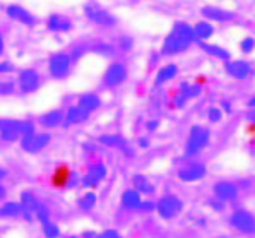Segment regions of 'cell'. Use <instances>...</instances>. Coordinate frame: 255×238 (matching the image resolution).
I'll return each instance as SVG.
<instances>
[{"mask_svg": "<svg viewBox=\"0 0 255 238\" xmlns=\"http://www.w3.org/2000/svg\"><path fill=\"white\" fill-rule=\"evenodd\" d=\"M194 40H195L194 28L185 24V22H178V24H175L173 31L166 36V40L163 41L161 52L164 55H176V53L187 50L188 45Z\"/></svg>", "mask_w": 255, "mask_h": 238, "instance_id": "1", "label": "cell"}, {"mask_svg": "<svg viewBox=\"0 0 255 238\" xmlns=\"http://www.w3.org/2000/svg\"><path fill=\"white\" fill-rule=\"evenodd\" d=\"M209 130L206 127L194 125L190 128V134H188L187 144H185V158H192V156L201 154L206 146L209 144Z\"/></svg>", "mask_w": 255, "mask_h": 238, "instance_id": "2", "label": "cell"}, {"mask_svg": "<svg viewBox=\"0 0 255 238\" xmlns=\"http://www.w3.org/2000/svg\"><path fill=\"white\" fill-rule=\"evenodd\" d=\"M183 211V202L180 197L173 196V194H166L156 202V213L159 214V218L163 220H173Z\"/></svg>", "mask_w": 255, "mask_h": 238, "instance_id": "3", "label": "cell"}, {"mask_svg": "<svg viewBox=\"0 0 255 238\" xmlns=\"http://www.w3.org/2000/svg\"><path fill=\"white\" fill-rule=\"evenodd\" d=\"M230 225L240 233H245V235L255 233V216L249 209L233 211V214L230 216Z\"/></svg>", "mask_w": 255, "mask_h": 238, "instance_id": "4", "label": "cell"}, {"mask_svg": "<svg viewBox=\"0 0 255 238\" xmlns=\"http://www.w3.org/2000/svg\"><path fill=\"white\" fill-rule=\"evenodd\" d=\"M50 140H52V135L46 134V132H41V134L34 132V134H31V135H27V137L21 139V147L26 151V153L36 154V153H40V151H43L46 146H48Z\"/></svg>", "mask_w": 255, "mask_h": 238, "instance_id": "5", "label": "cell"}, {"mask_svg": "<svg viewBox=\"0 0 255 238\" xmlns=\"http://www.w3.org/2000/svg\"><path fill=\"white\" fill-rule=\"evenodd\" d=\"M70 62H72V58H70L69 53H64V52L55 53V55L50 57V62H48L50 74H52L55 79L65 77L70 70Z\"/></svg>", "mask_w": 255, "mask_h": 238, "instance_id": "6", "label": "cell"}, {"mask_svg": "<svg viewBox=\"0 0 255 238\" xmlns=\"http://www.w3.org/2000/svg\"><path fill=\"white\" fill-rule=\"evenodd\" d=\"M213 194L214 197H218L223 202H233L238 199L240 189H238V185L235 182L221 180V182H216L213 185Z\"/></svg>", "mask_w": 255, "mask_h": 238, "instance_id": "7", "label": "cell"}, {"mask_svg": "<svg viewBox=\"0 0 255 238\" xmlns=\"http://www.w3.org/2000/svg\"><path fill=\"white\" fill-rule=\"evenodd\" d=\"M206 175H207L206 165H202V163H190V165L180 168L178 173H176V177H178V180H182L185 183H192V182L202 180Z\"/></svg>", "mask_w": 255, "mask_h": 238, "instance_id": "8", "label": "cell"}, {"mask_svg": "<svg viewBox=\"0 0 255 238\" xmlns=\"http://www.w3.org/2000/svg\"><path fill=\"white\" fill-rule=\"evenodd\" d=\"M125 79H127V69H125L124 64H119V62L110 65L103 74V84L107 88H117Z\"/></svg>", "mask_w": 255, "mask_h": 238, "instance_id": "9", "label": "cell"}, {"mask_svg": "<svg viewBox=\"0 0 255 238\" xmlns=\"http://www.w3.org/2000/svg\"><path fill=\"white\" fill-rule=\"evenodd\" d=\"M84 14L88 15V19H91L93 22L101 26H113L115 24V17L108 12V10L101 9L98 5H93V3H88L84 7Z\"/></svg>", "mask_w": 255, "mask_h": 238, "instance_id": "10", "label": "cell"}, {"mask_svg": "<svg viewBox=\"0 0 255 238\" xmlns=\"http://www.w3.org/2000/svg\"><path fill=\"white\" fill-rule=\"evenodd\" d=\"M38 88H40V76H38L36 70L24 69L19 72V89H21L24 95L34 93Z\"/></svg>", "mask_w": 255, "mask_h": 238, "instance_id": "11", "label": "cell"}, {"mask_svg": "<svg viewBox=\"0 0 255 238\" xmlns=\"http://www.w3.org/2000/svg\"><path fill=\"white\" fill-rule=\"evenodd\" d=\"M105 177H107V166H105L103 163H96V165H93L91 168L88 170V173L82 177L81 183H82V187H96L105 180Z\"/></svg>", "mask_w": 255, "mask_h": 238, "instance_id": "12", "label": "cell"}, {"mask_svg": "<svg viewBox=\"0 0 255 238\" xmlns=\"http://www.w3.org/2000/svg\"><path fill=\"white\" fill-rule=\"evenodd\" d=\"M70 180H72V171L67 165H58L50 175V183L55 189H67Z\"/></svg>", "mask_w": 255, "mask_h": 238, "instance_id": "13", "label": "cell"}, {"mask_svg": "<svg viewBox=\"0 0 255 238\" xmlns=\"http://www.w3.org/2000/svg\"><path fill=\"white\" fill-rule=\"evenodd\" d=\"M225 69L228 76L235 77V79H247L252 74V67L245 60H228L225 64Z\"/></svg>", "mask_w": 255, "mask_h": 238, "instance_id": "14", "label": "cell"}, {"mask_svg": "<svg viewBox=\"0 0 255 238\" xmlns=\"http://www.w3.org/2000/svg\"><path fill=\"white\" fill-rule=\"evenodd\" d=\"M0 137L5 142H14L21 139L19 120H0Z\"/></svg>", "mask_w": 255, "mask_h": 238, "instance_id": "15", "label": "cell"}, {"mask_svg": "<svg viewBox=\"0 0 255 238\" xmlns=\"http://www.w3.org/2000/svg\"><path fill=\"white\" fill-rule=\"evenodd\" d=\"M40 202L36 201V197H34V194L31 192V190H24V192H21V206H22V218L27 221L33 220L34 213H36V208Z\"/></svg>", "mask_w": 255, "mask_h": 238, "instance_id": "16", "label": "cell"}, {"mask_svg": "<svg viewBox=\"0 0 255 238\" xmlns=\"http://www.w3.org/2000/svg\"><path fill=\"white\" fill-rule=\"evenodd\" d=\"M89 119V112L81 108L79 105L76 107H70L67 112H65V119H64V125H77V123H82L84 120Z\"/></svg>", "mask_w": 255, "mask_h": 238, "instance_id": "17", "label": "cell"}, {"mask_svg": "<svg viewBox=\"0 0 255 238\" xmlns=\"http://www.w3.org/2000/svg\"><path fill=\"white\" fill-rule=\"evenodd\" d=\"M120 202H122V208L125 211H139V206L142 202V196L135 189H127L122 194Z\"/></svg>", "mask_w": 255, "mask_h": 238, "instance_id": "18", "label": "cell"}, {"mask_svg": "<svg viewBox=\"0 0 255 238\" xmlns=\"http://www.w3.org/2000/svg\"><path fill=\"white\" fill-rule=\"evenodd\" d=\"M5 12L10 19H14V21H17V22H22V24H26V26L34 24V17L27 12L26 9H22L21 5H9Z\"/></svg>", "mask_w": 255, "mask_h": 238, "instance_id": "19", "label": "cell"}, {"mask_svg": "<svg viewBox=\"0 0 255 238\" xmlns=\"http://www.w3.org/2000/svg\"><path fill=\"white\" fill-rule=\"evenodd\" d=\"M64 119H65V113L62 110H52V112L43 113L40 117V123L45 128H53V127L62 125V123H64Z\"/></svg>", "mask_w": 255, "mask_h": 238, "instance_id": "20", "label": "cell"}, {"mask_svg": "<svg viewBox=\"0 0 255 238\" xmlns=\"http://www.w3.org/2000/svg\"><path fill=\"white\" fill-rule=\"evenodd\" d=\"M50 31L53 33H62V31H69L70 29V19L65 17V15H60V14H53L48 17V22H46Z\"/></svg>", "mask_w": 255, "mask_h": 238, "instance_id": "21", "label": "cell"}, {"mask_svg": "<svg viewBox=\"0 0 255 238\" xmlns=\"http://www.w3.org/2000/svg\"><path fill=\"white\" fill-rule=\"evenodd\" d=\"M132 189H135L140 196H151L154 192V185L144 175H134L132 177Z\"/></svg>", "mask_w": 255, "mask_h": 238, "instance_id": "22", "label": "cell"}, {"mask_svg": "<svg viewBox=\"0 0 255 238\" xmlns=\"http://www.w3.org/2000/svg\"><path fill=\"white\" fill-rule=\"evenodd\" d=\"M101 144L103 146H108V147H119V149H122V151H125L128 156H132L134 153H132L130 149L127 147V142H125V139L124 137H120V135H101L100 139Z\"/></svg>", "mask_w": 255, "mask_h": 238, "instance_id": "23", "label": "cell"}, {"mask_svg": "<svg viewBox=\"0 0 255 238\" xmlns=\"http://www.w3.org/2000/svg\"><path fill=\"white\" fill-rule=\"evenodd\" d=\"M77 105L91 113V112L98 110V108L101 107V100H100V96L94 95V93H86V95H82L79 98V103Z\"/></svg>", "mask_w": 255, "mask_h": 238, "instance_id": "24", "label": "cell"}, {"mask_svg": "<svg viewBox=\"0 0 255 238\" xmlns=\"http://www.w3.org/2000/svg\"><path fill=\"white\" fill-rule=\"evenodd\" d=\"M199 46H201L207 55L216 57V58H219V60H225V62L230 60V52H228V50H225V48H221V46L209 45V43H199Z\"/></svg>", "mask_w": 255, "mask_h": 238, "instance_id": "25", "label": "cell"}, {"mask_svg": "<svg viewBox=\"0 0 255 238\" xmlns=\"http://www.w3.org/2000/svg\"><path fill=\"white\" fill-rule=\"evenodd\" d=\"M22 216L21 202H5L0 206V218H19Z\"/></svg>", "mask_w": 255, "mask_h": 238, "instance_id": "26", "label": "cell"}, {"mask_svg": "<svg viewBox=\"0 0 255 238\" xmlns=\"http://www.w3.org/2000/svg\"><path fill=\"white\" fill-rule=\"evenodd\" d=\"M176 74H178V67H176L175 64L164 65V67L159 69L158 76H156V84H164V83H168V81L173 79Z\"/></svg>", "mask_w": 255, "mask_h": 238, "instance_id": "27", "label": "cell"}, {"mask_svg": "<svg viewBox=\"0 0 255 238\" xmlns=\"http://www.w3.org/2000/svg\"><path fill=\"white\" fill-rule=\"evenodd\" d=\"M202 15L206 19H213V21H230L233 17L231 12H225L221 9H214V7H206L202 9Z\"/></svg>", "mask_w": 255, "mask_h": 238, "instance_id": "28", "label": "cell"}, {"mask_svg": "<svg viewBox=\"0 0 255 238\" xmlns=\"http://www.w3.org/2000/svg\"><path fill=\"white\" fill-rule=\"evenodd\" d=\"M213 33H214V28L206 21H201L194 26V34H195V38H199V40H207V38L213 36Z\"/></svg>", "mask_w": 255, "mask_h": 238, "instance_id": "29", "label": "cell"}, {"mask_svg": "<svg viewBox=\"0 0 255 238\" xmlns=\"http://www.w3.org/2000/svg\"><path fill=\"white\" fill-rule=\"evenodd\" d=\"M202 89L199 88V86L195 84H187L183 83L180 86V96H182L183 100H190V98H197L199 95H201Z\"/></svg>", "mask_w": 255, "mask_h": 238, "instance_id": "30", "label": "cell"}, {"mask_svg": "<svg viewBox=\"0 0 255 238\" xmlns=\"http://www.w3.org/2000/svg\"><path fill=\"white\" fill-rule=\"evenodd\" d=\"M94 206H96V194H93V192L84 194V196L77 201V208L82 211H91Z\"/></svg>", "mask_w": 255, "mask_h": 238, "instance_id": "31", "label": "cell"}, {"mask_svg": "<svg viewBox=\"0 0 255 238\" xmlns=\"http://www.w3.org/2000/svg\"><path fill=\"white\" fill-rule=\"evenodd\" d=\"M43 235H45V238H58L60 237V228L52 221H48V223L43 225Z\"/></svg>", "mask_w": 255, "mask_h": 238, "instance_id": "32", "label": "cell"}, {"mask_svg": "<svg viewBox=\"0 0 255 238\" xmlns=\"http://www.w3.org/2000/svg\"><path fill=\"white\" fill-rule=\"evenodd\" d=\"M34 218H36L38 221H40L41 225H45V223H48L50 221V211L46 206H43L41 202L38 204V208H36V213H34Z\"/></svg>", "mask_w": 255, "mask_h": 238, "instance_id": "33", "label": "cell"}, {"mask_svg": "<svg viewBox=\"0 0 255 238\" xmlns=\"http://www.w3.org/2000/svg\"><path fill=\"white\" fill-rule=\"evenodd\" d=\"M19 132H21V139L34 134V123L29 120H19Z\"/></svg>", "mask_w": 255, "mask_h": 238, "instance_id": "34", "label": "cell"}, {"mask_svg": "<svg viewBox=\"0 0 255 238\" xmlns=\"http://www.w3.org/2000/svg\"><path fill=\"white\" fill-rule=\"evenodd\" d=\"M207 206H209L211 209L216 211V213H223V211L226 209V202H223V201H219L218 197H211L209 201L206 202Z\"/></svg>", "mask_w": 255, "mask_h": 238, "instance_id": "35", "label": "cell"}, {"mask_svg": "<svg viewBox=\"0 0 255 238\" xmlns=\"http://www.w3.org/2000/svg\"><path fill=\"white\" fill-rule=\"evenodd\" d=\"M207 119H209L213 123L219 122V120L223 119V112H221V108H218V107L209 108V110H207Z\"/></svg>", "mask_w": 255, "mask_h": 238, "instance_id": "36", "label": "cell"}, {"mask_svg": "<svg viewBox=\"0 0 255 238\" xmlns=\"http://www.w3.org/2000/svg\"><path fill=\"white\" fill-rule=\"evenodd\" d=\"M14 93V83H0V96L12 95Z\"/></svg>", "mask_w": 255, "mask_h": 238, "instance_id": "37", "label": "cell"}, {"mask_svg": "<svg viewBox=\"0 0 255 238\" xmlns=\"http://www.w3.org/2000/svg\"><path fill=\"white\" fill-rule=\"evenodd\" d=\"M140 213H151V211H156V202L152 201H142L139 206Z\"/></svg>", "mask_w": 255, "mask_h": 238, "instance_id": "38", "label": "cell"}, {"mask_svg": "<svg viewBox=\"0 0 255 238\" xmlns=\"http://www.w3.org/2000/svg\"><path fill=\"white\" fill-rule=\"evenodd\" d=\"M242 52H245V53H250L254 50V46H255V41L252 40V38H247V40H243L242 41Z\"/></svg>", "mask_w": 255, "mask_h": 238, "instance_id": "39", "label": "cell"}, {"mask_svg": "<svg viewBox=\"0 0 255 238\" xmlns=\"http://www.w3.org/2000/svg\"><path fill=\"white\" fill-rule=\"evenodd\" d=\"M98 238H122V235L117 230H105L98 235Z\"/></svg>", "mask_w": 255, "mask_h": 238, "instance_id": "40", "label": "cell"}, {"mask_svg": "<svg viewBox=\"0 0 255 238\" xmlns=\"http://www.w3.org/2000/svg\"><path fill=\"white\" fill-rule=\"evenodd\" d=\"M14 67H12V64H9V62H2L0 64V74H5V72H10Z\"/></svg>", "mask_w": 255, "mask_h": 238, "instance_id": "41", "label": "cell"}, {"mask_svg": "<svg viewBox=\"0 0 255 238\" xmlns=\"http://www.w3.org/2000/svg\"><path fill=\"white\" fill-rule=\"evenodd\" d=\"M159 125V120H152V122H147V130H156V127Z\"/></svg>", "mask_w": 255, "mask_h": 238, "instance_id": "42", "label": "cell"}, {"mask_svg": "<svg viewBox=\"0 0 255 238\" xmlns=\"http://www.w3.org/2000/svg\"><path fill=\"white\" fill-rule=\"evenodd\" d=\"M247 120H250V122L255 125V108H252L250 112H247Z\"/></svg>", "mask_w": 255, "mask_h": 238, "instance_id": "43", "label": "cell"}, {"mask_svg": "<svg viewBox=\"0 0 255 238\" xmlns=\"http://www.w3.org/2000/svg\"><path fill=\"white\" fill-rule=\"evenodd\" d=\"M98 235H100V233H96V232H84L81 238H98Z\"/></svg>", "mask_w": 255, "mask_h": 238, "instance_id": "44", "label": "cell"}, {"mask_svg": "<svg viewBox=\"0 0 255 238\" xmlns=\"http://www.w3.org/2000/svg\"><path fill=\"white\" fill-rule=\"evenodd\" d=\"M5 196H7V190H5V187L0 183V201H3L5 199Z\"/></svg>", "mask_w": 255, "mask_h": 238, "instance_id": "45", "label": "cell"}, {"mask_svg": "<svg viewBox=\"0 0 255 238\" xmlns=\"http://www.w3.org/2000/svg\"><path fill=\"white\" fill-rule=\"evenodd\" d=\"M139 146H140V147H147V146H149V140H147L146 137H140V139H139Z\"/></svg>", "mask_w": 255, "mask_h": 238, "instance_id": "46", "label": "cell"}, {"mask_svg": "<svg viewBox=\"0 0 255 238\" xmlns=\"http://www.w3.org/2000/svg\"><path fill=\"white\" fill-rule=\"evenodd\" d=\"M223 108H225L226 112H230V110H231V105H230V101H223Z\"/></svg>", "mask_w": 255, "mask_h": 238, "instance_id": "47", "label": "cell"}, {"mask_svg": "<svg viewBox=\"0 0 255 238\" xmlns=\"http://www.w3.org/2000/svg\"><path fill=\"white\" fill-rule=\"evenodd\" d=\"M3 53V40H2V34H0V55Z\"/></svg>", "mask_w": 255, "mask_h": 238, "instance_id": "48", "label": "cell"}, {"mask_svg": "<svg viewBox=\"0 0 255 238\" xmlns=\"http://www.w3.org/2000/svg\"><path fill=\"white\" fill-rule=\"evenodd\" d=\"M5 170H2V168H0V180H2V178H5Z\"/></svg>", "mask_w": 255, "mask_h": 238, "instance_id": "49", "label": "cell"}, {"mask_svg": "<svg viewBox=\"0 0 255 238\" xmlns=\"http://www.w3.org/2000/svg\"><path fill=\"white\" fill-rule=\"evenodd\" d=\"M249 107L250 108H255V98H252V100L249 101Z\"/></svg>", "mask_w": 255, "mask_h": 238, "instance_id": "50", "label": "cell"}, {"mask_svg": "<svg viewBox=\"0 0 255 238\" xmlns=\"http://www.w3.org/2000/svg\"><path fill=\"white\" fill-rule=\"evenodd\" d=\"M70 238H81V237H70Z\"/></svg>", "mask_w": 255, "mask_h": 238, "instance_id": "51", "label": "cell"}]
</instances>
